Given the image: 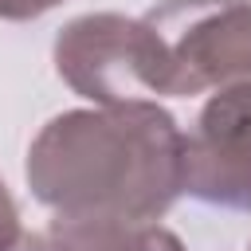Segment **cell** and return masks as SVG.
<instances>
[{
    "label": "cell",
    "mask_w": 251,
    "mask_h": 251,
    "mask_svg": "<svg viewBox=\"0 0 251 251\" xmlns=\"http://www.w3.org/2000/svg\"><path fill=\"white\" fill-rule=\"evenodd\" d=\"M24 176L55 216L161 220L184 192V129L157 102L63 110L35 133Z\"/></svg>",
    "instance_id": "1"
},
{
    "label": "cell",
    "mask_w": 251,
    "mask_h": 251,
    "mask_svg": "<svg viewBox=\"0 0 251 251\" xmlns=\"http://www.w3.org/2000/svg\"><path fill=\"white\" fill-rule=\"evenodd\" d=\"M59 78L94 106L173 98L169 55L157 31L122 12H86L59 27L51 47Z\"/></svg>",
    "instance_id": "2"
},
{
    "label": "cell",
    "mask_w": 251,
    "mask_h": 251,
    "mask_svg": "<svg viewBox=\"0 0 251 251\" xmlns=\"http://www.w3.org/2000/svg\"><path fill=\"white\" fill-rule=\"evenodd\" d=\"M145 24L165 43L173 98L251 78V0H161Z\"/></svg>",
    "instance_id": "3"
},
{
    "label": "cell",
    "mask_w": 251,
    "mask_h": 251,
    "mask_svg": "<svg viewBox=\"0 0 251 251\" xmlns=\"http://www.w3.org/2000/svg\"><path fill=\"white\" fill-rule=\"evenodd\" d=\"M184 192L224 212H251V78L220 86L184 133Z\"/></svg>",
    "instance_id": "4"
},
{
    "label": "cell",
    "mask_w": 251,
    "mask_h": 251,
    "mask_svg": "<svg viewBox=\"0 0 251 251\" xmlns=\"http://www.w3.org/2000/svg\"><path fill=\"white\" fill-rule=\"evenodd\" d=\"M51 251H184L157 220L122 216H55L47 227Z\"/></svg>",
    "instance_id": "5"
},
{
    "label": "cell",
    "mask_w": 251,
    "mask_h": 251,
    "mask_svg": "<svg viewBox=\"0 0 251 251\" xmlns=\"http://www.w3.org/2000/svg\"><path fill=\"white\" fill-rule=\"evenodd\" d=\"M20 235H24V227H20V208H16L12 192H8V184L0 180V251H12Z\"/></svg>",
    "instance_id": "6"
},
{
    "label": "cell",
    "mask_w": 251,
    "mask_h": 251,
    "mask_svg": "<svg viewBox=\"0 0 251 251\" xmlns=\"http://www.w3.org/2000/svg\"><path fill=\"white\" fill-rule=\"evenodd\" d=\"M63 0H0V20H35L51 8H59Z\"/></svg>",
    "instance_id": "7"
},
{
    "label": "cell",
    "mask_w": 251,
    "mask_h": 251,
    "mask_svg": "<svg viewBox=\"0 0 251 251\" xmlns=\"http://www.w3.org/2000/svg\"><path fill=\"white\" fill-rule=\"evenodd\" d=\"M12 251H51V243H47V235H39V231H24Z\"/></svg>",
    "instance_id": "8"
},
{
    "label": "cell",
    "mask_w": 251,
    "mask_h": 251,
    "mask_svg": "<svg viewBox=\"0 0 251 251\" xmlns=\"http://www.w3.org/2000/svg\"><path fill=\"white\" fill-rule=\"evenodd\" d=\"M247 251H251V247H247Z\"/></svg>",
    "instance_id": "9"
}]
</instances>
